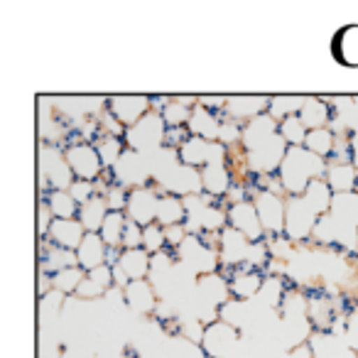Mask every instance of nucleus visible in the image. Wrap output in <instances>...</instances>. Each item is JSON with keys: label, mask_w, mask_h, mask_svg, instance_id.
I'll use <instances>...</instances> for the list:
<instances>
[{"label": "nucleus", "mask_w": 358, "mask_h": 358, "mask_svg": "<svg viewBox=\"0 0 358 358\" xmlns=\"http://www.w3.org/2000/svg\"><path fill=\"white\" fill-rule=\"evenodd\" d=\"M289 145L282 135H273L268 143H263L260 148L245 152V169L253 172L255 177H263V174H278L280 164H282L285 155H287Z\"/></svg>", "instance_id": "39448f33"}, {"label": "nucleus", "mask_w": 358, "mask_h": 358, "mask_svg": "<svg viewBox=\"0 0 358 358\" xmlns=\"http://www.w3.org/2000/svg\"><path fill=\"white\" fill-rule=\"evenodd\" d=\"M336 238H338V224L331 219V214L319 216L317 226H314L312 241H317L322 245H336Z\"/></svg>", "instance_id": "37998d69"}, {"label": "nucleus", "mask_w": 358, "mask_h": 358, "mask_svg": "<svg viewBox=\"0 0 358 358\" xmlns=\"http://www.w3.org/2000/svg\"><path fill=\"white\" fill-rule=\"evenodd\" d=\"M125 224H128V214H125V211H110V214L106 216L99 234L108 248H123Z\"/></svg>", "instance_id": "473e14b6"}, {"label": "nucleus", "mask_w": 358, "mask_h": 358, "mask_svg": "<svg viewBox=\"0 0 358 358\" xmlns=\"http://www.w3.org/2000/svg\"><path fill=\"white\" fill-rule=\"evenodd\" d=\"M278 133H280V123L270 113H263V115H258V118L250 120V123L243 125V140H241V148H243L245 152H250V150L260 148V145L268 143V140Z\"/></svg>", "instance_id": "f3484780"}, {"label": "nucleus", "mask_w": 358, "mask_h": 358, "mask_svg": "<svg viewBox=\"0 0 358 358\" xmlns=\"http://www.w3.org/2000/svg\"><path fill=\"white\" fill-rule=\"evenodd\" d=\"M229 282H231V297L248 302V299L258 297L265 278L258 273V270L250 268V265H241V268L234 270V278H231Z\"/></svg>", "instance_id": "6ab92c4d"}, {"label": "nucleus", "mask_w": 358, "mask_h": 358, "mask_svg": "<svg viewBox=\"0 0 358 358\" xmlns=\"http://www.w3.org/2000/svg\"><path fill=\"white\" fill-rule=\"evenodd\" d=\"M268 108H270V99H265V96H231L226 101L224 113L231 120H236V123H250L258 115L268 113Z\"/></svg>", "instance_id": "dca6fc26"}, {"label": "nucleus", "mask_w": 358, "mask_h": 358, "mask_svg": "<svg viewBox=\"0 0 358 358\" xmlns=\"http://www.w3.org/2000/svg\"><path fill=\"white\" fill-rule=\"evenodd\" d=\"M299 118L307 125V130H319L329 128L331 120V108H329V99H319V96H307L304 106L299 110Z\"/></svg>", "instance_id": "a878e982"}, {"label": "nucleus", "mask_w": 358, "mask_h": 358, "mask_svg": "<svg viewBox=\"0 0 358 358\" xmlns=\"http://www.w3.org/2000/svg\"><path fill=\"white\" fill-rule=\"evenodd\" d=\"M37 162H40V174H37V182H40V189H62L69 192V187L74 185V172H71L69 162H66L64 152H59L57 145H40V152H37Z\"/></svg>", "instance_id": "7ed1b4c3"}, {"label": "nucleus", "mask_w": 358, "mask_h": 358, "mask_svg": "<svg viewBox=\"0 0 358 358\" xmlns=\"http://www.w3.org/2000/svg\"><path fill=\"white\" fill-rule=\"evenodd\" d=\"M84 236H86V229L81 226L79 219H55L47 238H50L55 245H59V248L79 250Z\"/></svg>", "instance_id": "412c9836"}, {"label": "nucleus", "mask_w": 358, "mask_h": 358, "mask_svg": "<svg viewBox=\"0 0 358 358\" xmlns=\"http://www.w3.org/2000/svg\"><path fill=\"white\" fill-rule=\"evenodd\" d=\"M89 275L91 280H96V282L99 285H103L106 289H110L113 287V268H110V265H101V268H94V270H89Z\"/></svg>", "instance_id": "6e6d98bb"}, {"label": "nucleus", "mask_w": 358, "mask_h": 358, "mask_svg": "<svg viewBox=\"0 0 358 358\" xmlns=\"http://www.w3.org/2000/svg\"><path fill=\"white\" fill-rule=\"evenodd\" d=\"M334 57L341 66L358 69V25H348L336 32L331 47Z\"/></svg>", "instance_id": "4be33fe9"}, {"label": "nucleus", "mask_w": 358, "mask_h": 358, "mask_svg": "<svg viewBox=\"0 0 358 358\" xmlns=\"http://www.w3.org/2000/svg\"><path fill=\"white\" fill-rule=\"evenodd\" d=\"M201 185H204V194L209 196H226L231 192V169L226 164H206L201 169Z\"/></svg>", "instance_id": "cd10ccee"}, {"label": "nucleus", "mask_w": 358, "mask_h": 358, "mask_svg": "<svg viewBox=\"0 0 358 358\" xmlns=\"http://www.w3.org/2000/svg\"><path fill=\"white\" fill-rule=\"evenodd\" d=\"M280 135L287 140L289 148H302L309 130H307V125L302 123L299 115H289V118H285L282 123H280Z\"/></svg>", "instance_id": "ea45409f"}, {"label": "nucleus", "mask_w": 358, "mask_h": 358, "mask_svg": "<svg viewBox=\"0 0 358 358\" xmlns=\"http://www.w3.org/2000/svg\"><path fill=\"white\" fill-rule=\"evenodd\" d=\"M302 196L307 199V204L312 206V209L317 211L319 216L329 214V209H331L334 192H331V187L327 185V179H314Z\"/></svg>", "instance_id": "72a5a7b5"}, {"label": "nucleus", "mask_w": 358, "mask_h": 358, "mask_svg": "<svg viewBox=\"0 0 358 358\" xmlns=\"http://www.w3.org/2000/svg\"><path fill=\"white\" fill-rule=\"evenodd\" d=\"M118 265L125 270V275H128L130 280H145L150 275L152 255H150L145 248H130V250H123Z\"/></svg>", "instance_id": "7c9ffc66"}, {"label": "nucleus", "mask_w": 358, "mask_h": 358, "mask_svg": "<svg viewBox=\"0 0 358 358\" xmlns=\"http://www.w3.org/2000/svg\"><path fill=\"white\" fill-rule=\"evenodd\" d=\"M64 292L59 289H52L45 297H40V304H37V322H40V329H55V322H59V312L64 307Z\"/></svg>", "instance_id": "2f4dec72"}, {"label": "nucleus", "mask_w": 358, "mask_h": 358, "mask_svg": "<svg viewBox=\"0 0 358 358\" xmlns=\"http://www.w3.org/2000/svg\"><path fill=\"white\" fill-rule=\"evenodd\" d=\"M108 110L120 125L130 128L135 125L138 120H143L145 115L152 110V103H150L148 96H113L108 101Z\"/></svg>", "instance_id": "4468645a"}, {"label": "nucleus", "mask_w": 358, "mask_h": 358, "mask_svg": "<svg viewBox=\"0 0 358 358\" xmlns=\"http://www.w3.org/2000/svg\"><path fill=\"white\" fill-rule=\"evenodd\" d=\"M69 194L76 199V204L84 206L86 201L94 199L99 192H96V182H86V179H74V185L69 187Z\"/></svg>", "instance_id": "de8ad7c7"}, {"label": "nucleus", "mask_w": 358, "mask_h": 358, "mask_svg": "<svg viewBox=\"0 0 358 358\" xmlns=\"http://www.w3.org/2000/svg\"><path fill=\"white\" fill-rule=\"evenodd\" d=\"M241 140H243V125L236 123V120H231V118L221 120L219 143L226 145V148H231V145H236V143L241 145Z\"/></svg>", "instance_id": "49530a36"}, {"label": "nucleus", "mask_w": 358, "mask_h": 358, "mask_svg": "<svg viewBox=\"0 0 358 358\" xmlns=\"http://www.w3.org/2000/svg\"><path fill=\"white\" fill-rule=\"evenodd\" d=\"M329 164L324 162V157L309 152L307 148H289L285 155L282 164H280V182L287 196H302L307 192V187L312 185L314 179L327 177Z\"/></svg>", "instance_id": "f257e3e1"}, {"label": "nucleus", "mask_w": 358, "mask_h": 358, "mask_svg": "<svg viewBox=\"0 0 358 358\" xmlns=\"http://www.w3.org/2000/svg\"><path fill=\"white\" fill-rule=\"evenodd\" d=\"M185 221H187V209H185V201H182V196H174V194H162V196H159L157 224L162 226V229L185 224Z\"/></svg>", "instance_id": "c756f323"}, {"label": "nucleus", "mask_w": 358, "mask_h": 358, "mask_svg": "<svg viewBox=\"0 0 358 358\" xmlns=\"http://www.w3.org/2000/svg\"><path fill=\"white\" fill-rule=\"evenodd\" d=\"M45 201H47V206H50L52 214H55V219H76V216H79L81 206L76 204V199L69 194V192L52 189Z\"/></svg>", "instance_id": "c9c22d12"}, {"label": "nucleus", "mask_w": 358, "mask_h": 358, "mask_svg": "<svg viewBox=\"0 0 358 358\" xmlns=\"http://www.w3.org/2000/svg\"><path fill=\"white\" fill-rule=\"evenodd\" d=\"M79 265V258H76V250H66L55 245L50 238L42 241V250H40V270L42 273L57 275L66 268H74Z\"/></svg>", "instance_id": "a211bd4d"}, {"label": "nucleus", "mask_w": 358, "mask_h": 358, "mask_svg": "<svg viewBox=\"0 0 358 358\" xmlns=\"http://www.w3.org/2000/svg\"><path fill=\"white\" fill-rule=\"evenodd\" d=\"M152 179H157V185L164 189V194L174 196H189V194H201L204 185H201V169L189 167V164L174 162L169 167H162L152 174Z\"/></svg>", "instance_id": "20e7f679"}, {"label": "nucleus", "mask_w": 358, "mask_h": 358, "mask_svg": "<svg viewBox=\"0 0 358 358\" xmlns=\"http://www.w3.org/2000/svg\"><path fill=\"white\" fill-rule=\"evenodd\" d=\"M52 224H55V214L50 211L47 201H42V204L37 206V234H40V238H42V241H45L47 236H50Z\"/></svg>", "instance_id": "603ef678"}, {"label": "nucleus", "mask_w": 358, "mask_h": 358, "mask_svg": "<svg viewBox=\"0 0 358 358\" xmlns=\"http://www.w3.org/2000/svg\"><path fill=\"white\" fill-rule=\"evenodd\" d=\"M329 214H331V219L336 221L341 229H356L358 231V192L334 194Z\"/></svg>", "instance_id": "b1692460"}, {"label": "nucleus", "mask_w": 358, "mask_h": 358, "mask_svg": "<svg viewBox=\"0 0 358 358\" xmlns=\"http://www.w3.org/2000/svg\"><path fill=\"white\" fill-rule=\"evenodd\" d=\"M64 157L69 162L71 172L76 179H86V182H96L103 172V162L99 157V150L89 143H71L64 150Z\"/></svg>", "instance_id": "1a4fd4ad"}, {"label": "nucleus", "mask_w": 358, "mask_h": 358, "mask_svg": "<svg viewBox=\"0 0 358 358\" xmlns=\"http://www.w3.org/2000/svg\"><path fill=\"white\" fill-rule=\"evenodd\" d=\"M229 157V148L221 143H211V140L196 138L192 135L182 148H179V159L182 164H189V167L204 169L206 164H226Z\"/></svg>", "instance_id": "6e6552de"}, {"label": "nucleus", "mask_w": 358, "mask_h": 358, "mask_svg": "<svg viewBox=\"0 0 358 358\" xmlns=\"http://www.w3.org/2000/svg\"><path fill=\"white\" fill-rule=\"evenodd\" d=\"M128 196L130 192L120 185H110V189L106 192V204L110 211H125L128 209Z\"/></svg>", "instance_id": "8fccbe9b"}, {"label": "nucleus", "mask_w": 358, "mask_h": 358, "mask_svg": "<svg viewBox=\"0 0 358 358\" xmlns=\"http://www.w3.org/2000/svg\"><path fill=\"white\" fill-rule=\"evenodd\" d=\"M319 214L307 204L304 196H287V214H285V236L289 241H309Z\"/></svg>", "instance_id": "423d86ee"}, {"label": "nucleus", "mask_w": 358, "mask_h": 358, "mask_svg": "<svg viewBox=\"0 0 358 358\" xmlns=\"http://www.w3.org/2000/svg\"><path fill=\"white\" fill-rule=\"evenodd\" d=\"M302 106H304L302 96H275V99H270L268 113L273 115L278 123H282V120L289 118V115H299Z\"/></svg>", "instance_id": "58836bf2"}, {"label": "nucleus", "mask_w": 358, "mask_h": 358, "mask_svg": "<svg viewBox=\"0 0 358 358\" xmlns=\"http://www.w3.org/2000/svg\"><path fill=\"white\" fill-rule=\"evenodd\" d=\"M130 248H143V226L128 219L125 234H123V250H130Z\"/></svg>", "instance_id": "3c124183"}, {"label": "nucleus", "mask_w": 358, "mask_h": 358, "mask_svg": "<svg viewBox=\"0 0 358 358\" xmlns=\"http://www.w3.org/2000/svg\"><path fill=\"white\" fill-rule=\"evenodd\" d=\"M253 241L245 238L241 231H236L234 226H226L221 231V241H219V255H221V265L224 268H241L245 265V258H248V250Z\"/></svg>", "instance_id": "ddd939ff"}, {"label": "nucleus", "mask_w": 358, "mask_h": 358, "mask_svg": "<svg viewBox=\"0 0 358 358\" xmlns=\"http://www.w3.org/2000/svg\"><path fill=\"white\" fill-rule=\"evenodd\" d=\"M125 304L133 309L135 314H155L157 309V292H155L152 282L148 280H133L125 287Z\"/></svg>", "instance_id": "aec40b11"}, {"label": "nucleus", "mask_w": 358, "mask_h": 358, "mask_svg": "<svg viewBox=\"0 0 358 358\" xmlns=\"http://www.w3.org/2000/svg\"><path fill=\"white\" fill-rule=\"evenodd\" d=\"M255 209H258L260 224H263L265 234H285V214H287V199L280 194H270V192H258L253 199Z\"/></svg>", "instance_id": "9b49d317"}, {"label": "nucleus", "mask_w": 358, "mask_h": 358, "mask_svg": "<svg viewBox=\"0 0 358 358\" xmlns=\"http://www.w3.org/2000/svg\"><path fill=\"white\" fill-rule=\"evenodd\" d=\"M219 319H221V322H226V324H231V327L241 329L245 319H248V307H245L243 299L231 297L229 302L219 309Z\"/></svg>", "instance_id": "79ce46f5"}, {"label": "nucleus", "mask_w": 358, "mask_h": 358, "mask_svg": "<svg viewBox=\"0 0 358 358\" xmlns=\"http://www.w3.org/2000/svg\"><path fill=\"white\" fill-rule=\"evenodd\" d=\"M113 358H128V356H113Z\"/></svg>", "instance_id": "052dcab7"}, {"label": "nucleus", "mask_w": 358, "mask_h": 358, "mask_svg": "<svg viewBox=\"0 0 358 358\" xmlns=\"http://www.w3.org/2000/svg\"><path fill=\"white\" fill-rule=\"evenodd\" d=\"M143 248L148 250L150 255L159 253V250H167V236H164V229L159 224H150L143 229Z\"/></svg>", "instance_id": "c03bdc74"}, {"label": "nucleus", "mask_w": 358, "mask_h": 358, "mask_svg": "<svg viewBox=\"0 0 358 358\" xmlns=\"http://www.w3.org/2000/svg\"><path fill=\"white\" fill-rule=\"evenodd\" d=\"M106 255H108V245L103 243L101 234H86L81 241L79 250H76V258H79V268L81 270H94L106 265Z\"/></svg>", "instance_id": "5701e85b"}, {"label": "nucleus", "mask_w": 358, "mask_h": 358, "mask_svg": "<svg viewBox=\"0 0 358 358\" xmlns=\"http://www.w3.org/2000/svg\"><path fill=\"white\" fill-rule=\"evenodd\" d=\"M84 278H86V270H81L79 265H74V268H66V270H62V273L52 275V282H55V289H59V292L76 294V289H79V285Z\"/></svg>", "instance_id": "a19ab883"}, {"label": "nucleus", "mask_w": 358, "mask_h": 358, "mask_svg": "<svg viewBox=\"0 0 358 358\" xmlns=\"http://www.w3.org/2000/svg\"><path fill=\"white\" fill-rule=\"evenodd\" d=\"M285 294H287V289H285L282 278H278V275H268L265 282H263V287H260V292H258V299H260V304H265L268 309H280L282 307Z\"/></svg>", "instance_id": "4c0bfd02"}, {"label": "nucleus", "mask_w": 358, "mask_h": 358, "mask_svg": "<svg viewBox=\"0 0 358 358\" xmlns=\"http://www.w3.org/2000/svg\"><path fill=\"white\" fill-rule=\"evenodd\" d=\"M62 358H74V356H69V353H62Z\"/></svg>", "instance_id": "bf43d9fd"}, {"label": "nucleus", "mask_w": 358, "mask_h": 358, "mask_svg": "<svg viewBox=\"0 0 358 358\" xmlns=\"http://www.w3.org/2000/svg\"><path fill=\"white\" fill-rule=\"evenodd\" d=\"M226 211H229V226L241 231V234L253 241V243L255 241H263L265 229H263V224H260L258 209H255L253 201H238V204H231Z\"/></svg>", "instance_id": "2eb2a0df"}, {"label": "nucleus", "mask_w": 358, "mask_h": 358, "mask_svg": "<svg viewBox=\"0 0 358 358\" xmlns=\"http://www.w3.org/2000/svg\"><path fill=\"white\" fill-rule=\"evenodd\" d=\"M238 341H241L238 329L219 319V322H214V324H209V327H206L201 348H204L209 358H229L231 353L236 351Z\"/></svg>", "instance_id": "9d476101"}, {"label": "nucleus", "mask_w": 358, "mask_h": 358, "mask_svg": "<svg viewBox=\"0 0 358 358\" xmlns=\"http://www.w3.org/2000/svg\"><path fill=\"white\" fill-rule=\"evenodd\" d=\"M343 336H346V343L353 348V351H358V307L353 309L351 314H348L346 319V329H343Z\"/></svg>", "instance_id": "5fc2aeb1"}, {"label": "nucleus", "mask_w": 358, "mask_h": 358, "mask_svg": "<svg viewBox=\"0 0 358 358\" xmlns=\"http://www.w3.org/2000/svg\"><path fill=\"white\" fill-rule=\"evenodd\" d=\"M108 214H110V209H108V204H106V196L96 194L94 199L86 201V204L81 206L76 219L81 221V226L86 229V234H99Z\"/></svg>", "instance_id": "c85d7f7f"}, {"label": "nucleus", "mask_w": 358, "mask_h": 358, "mask_svg": "<svg viewBox=\"0 0 358 358\" xmlns=\"http://www.w3.org/2000/svg\"><path fill=\"white\" fill-rule=\"evenodd\" d=\"M226 101L229 99H224V96H199V106H204L209 110H224Z\"/></svg>", "instance_id": "4d7b16f0"}, {"label": "nucleus", "mask_w": 358, "mask_h": 358, "mask_svg": "<svg viewBox=\"0 0 358 358\" xmlns=\"http://www.w3.org/2000/svg\"><path fill=\"white\" fill-rule=\"evenodd\" d=\"M327 185L331 187L334 194H346V192L358 189V169L353 162L346 164H329L327 169Z\"/></svg>", "instance_id": "bb28decb"}, {"label": "nucleus", "mask_w": 358, "mask_h": 358, "mask_svg": "<svg viewBox=\"0 0 358 358\" xmlns=\"http://www.w3.org/2000/svg\"><path fill=\"white\" fill-rule=\"evenodd\" d=\"M110 172H113V185H120L125 189H138V187H148V179L152 177V164L145 155L125 150L123 157Z\"/></svg>", "instance_id": "0eeeda50"}, {"label": "nucleus", "mask_w": 358, "mask_h": 358, "mask_svg": "<svg viewBox=\"0 0 358 358\" xmlns=\"http://www.w3.org/2000/svg\"><path fill=\"white\" fill-rule=\"evenodd\" d=\"M157 204H159V194L152 189V187H138V189H130L128 196V214L130 221L145 226L157 224Z\"/></svg>", "instance_id": "f8f14e48"}, {"label": "nucleus", "mask_w": 358, "mask_h": 358, "mask_svg": "<svg viewBox=\"0 0 358 358\" xmlns=\"http://www.w3.org/2000/svg\"><path fill=\"white\" fill-rule=\"evenodd\" d=\"M123 145L125 140L118 138V135H101L99 140L94 143V148L99 150V157L101 162H103V169H113L115 164H118V159L123 157Z\"/></svg>", "instance_id": "f704fd0d"}, {"label": "nucleus", "mask_w": 358, "mask_h": 358, "mask_svg": "<svg viewBox=\"0 0 358 358\" xmlns=\"http://www.w3.org/2000/svg\"><path fill=\"white\" fill-rule=\"evenodd\" d=\"M304 148L309 152L319 155V157H331L334 148H336V135L331 128H319V130H309L307 140H304Z\"/></svg>", "instance_id": "e433bc0d"}, {"label": "nucleus", "mask_w": 358, "mask_h": 358, "mask_svg": "<svg viewBox=\"0 0 358 358\" xmlns=\"http://www.w3.org/2000/svg\"><path fill=\"white\" fill-rule=\"evenodd\" d=\"M351 150H353V164H356V169H358V128L351 133Z\"/></svg>", "instance_id": "13d9d810"}, {"label": "nucleus", "mask_w": 358, "mask_h": 358, "mask_svg": "<svg viewBox=\"0 0 358 358\" xmlns=\"http://www.w3.org/2000/svg\"><path fill=\"white\" fill-rule=\"evenodd\" d=\"M177 331H179V336H185L187 341L199 343V346H201V341H204L206 327H204V324H201L196 317H185V319H179Z\"/></svg>", "instance_id": "a18cd8bd"}, {"label": "nucleus", "mask_w": 358, "mask_h": 358, "mask_svg": "<svg viewBox=\"0 0 358 358\" xmlns=\"http://www.w3.org/2000/svg\"><path fill=\"white\" fill-rule=\"evenodd\" d=\"M189 133L196 135V138L211 140V143H219V133H221V120L216 118L214 110L204 108V106H194L189 118Z\"/></svg>", "instance_id": "393cba45"}, {"label": "nucleus", "mask_w": 358, "mask_h": 358, "mask_svg": "<svg viewBox=\"0 0 358 358\" xmlns=\"http://www.w3.org/2000/svg\"><path fill=\"white\" fill-rule=\"evenodd\" d=\"M106 292H108V289H106L103 285H99L96 280H91L89 275H86V278L81 280L79 289H76V297L84 299V302H94V299H99V297H106Z\"/></svg>", "instance_id": "09e8293b"}, {"label": "nucleus", "mask_w": 358, "mask_h": 358, "mask_svg": "<svg viewBox=\"0 0 358 358\" xmlns=\"http://www.w3.org/2000/svg\"><path fill=\"white\" fill-rule=\"evenodd\" d=\"M164 236H167V248L177 250L179 245L185 243V238L189 236V231H187L185 224H177V226H169V229H164Z\"/></svg>", "instance_id": "864d4df0"}, {"label": "nucleus", "mask_w": 358, "mask_h": 358, "mask_svg": "<svg viewBox=\"0 0 358 358\" xmlns=\"http://www.w3.org/2000/svg\"><path fill=\"white\" fill-rule=\"evenodd\" d=\"M164 138H167V123H164L159 110H150L143 120H138L135 125L125 128V145L133 152H140L145 157H152L164 148Z\"/></svg>", "instance_id": "f03ea898"}]
</instances>
